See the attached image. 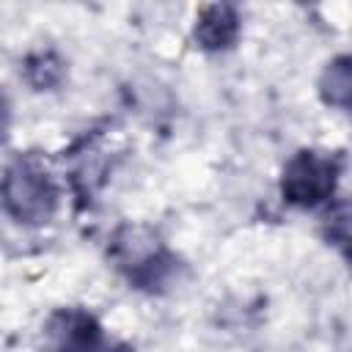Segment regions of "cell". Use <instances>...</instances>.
<instances>
[{
  "instance_id": "6da1fadb",
  "label": "cell",
  "mask_w": 352,
  "mask_h": 352,
  "mask_svg": "<svg viewBox=\"0 0 352 352\" xmlns=\"http://www.w3.org/2000/svg\"><path fill=\"white\" fill-rule=\"evenodd\" d=\"M3 206L22 226H44L58 209V187L33 154L16 157L3 176Z\"/></svg>"
},
{
  "instance_id": "7a4b0ae2",
  "label": "cell",
  "mask_w": 352,
  "mask_h": 352,
  "mask_svg": "<svg viewBox=\"0 0 352 352\" xmlns=\"http://www.w3.org/2000/svg\"><path fill=\"white\" fill-rule=\"evenodd\" d=\"M338 176H341L338 154L319 151V148H302L283 165L280 195L292 206L314 209L333 198Z\"/></svg>"
},
{
  "instance_id": "3957f363",
  "label": "cell",
  "mask_w": 352,
  "mask_h": 352,
  "mask_svg": "<svg viewBox=\"0 0 352 352\" xmlns=\"http://www.w3.org/2000/svg\"><path fill=\"white\" fill-rule=\"evenodd\" d=\"M113 256L118 258V267L126 270L129 280L140 289L165 286V280L176 270L173 256L157 242V236L138 226H126L118 231L113 242Z\"/></svg>"
},
{
  "instance_id": "277c9868",
  "label": "cell",
  "mask_w": 352,
  "mask_h": 352,
  "mask_svg": "<svg viewBox=\"0 0 352 352\" xmlns=\"http://www.w3.org/2000/svg\"><path fill=\"white\" fill-rule=\"evenodd\" d=\"M50 352H104L102 324L82 308H60L47 319Z\"/></svg>"
},
{
  "instance_id": "5b68a950",
  "label": "cell",
  "mask_w": 352,
  "mask_h": 352,
  "mask_svg": "<svg viewBox=\"0 0 352 352\" xmlns=\"http://www.w3.org/2000/svg\"><path fill=\"white\" fill-rule=\"evenodd\" d=\"M192 36L198 41L201 50L206 52H220L234 47L236 36H239V14L234 6L228 3H212L204 6L195 16V28Z\"/></svg>"
},
{
  "instance_id": "8992f818",
  "label": "cell",
  "mask_w": 352,
  "mask_h": 352,
  "mask_svg": "<svg viewBox=\"0 0 352 352\" xmlns=\"http://www.w3.org/2000/svg\"><path fill=\"white\" fill-rule=\"evenodd\" d=\"M319 96L330 107L352 110V55H338L322 69Z\"/></svg>"
},
{
  "instance_id": "52a82bcc",
  "label": "cell",
  "mask_w": 352,
  "mask_h": 352,
  "mask_svg": "<svg viewBox=\"0 0 352 352\" xmlns=\"http://www.w3.org/2000/svg\"><path fill=\"white\" fill-rule=\"evenodd\" d=\"M327 239L336 245L352 248V195L349 198H330V206L322 217Z\"/></svg>"
},
{
  "instance_id": "ba28073f",
  "label": "cell",
  "mask_w": 352,
  "mask_h": 352,
  "mask_svg": "<svg viewBox=\"0 0 352 352\" xmlns=\"http://www.w3.org/2000/svg\"><path fill=\"white\" fill-rule=\"evenodd\" d=\"M60 77H63V66L52 52H38L25 60V80L36 91H47L52 85H58Z\"/></svg>"
},
{
  "instance_id": "9c48e42d",
  "label": "cell",
  "mask_w": 352,
  "mask_h": 352,
  "mask_svg": "<svg viewBox=\"0 0 352 352\" xmlns=\"http://www.w3.org/2000/svg\"><path fill=\"white\" fill-rule=\"evenodd\" d=\"M346 256H349V261H352V248H346Z\"/></svg>"
}]
</instances>
